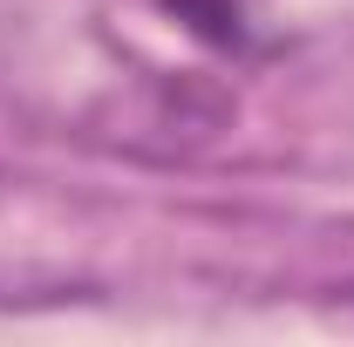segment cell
<instances>
[{
    "label": "cell",
    "instance_id": "obj_1",
    "mask_svg": "<svg viewBox=\"0 0 354 347\" xmlns=\"http://www.w3.org/2000/svg\"><path fill=\"white\" fill-rule=\"evenodd\" d=\"M218 55H259V0H143Z\"/></svg>",
    "mask_w": 354,
    "mask_h": 347
}]
</instances>
